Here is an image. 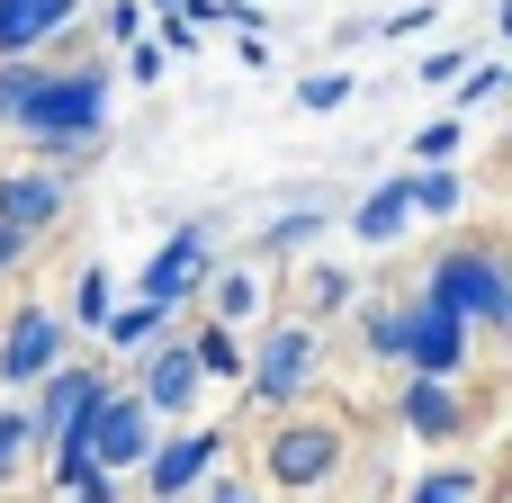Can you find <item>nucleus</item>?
Returning <instances> with one entry per match:
<instances>
[{
    "label": "nucleus",
    "instance_id": "nucleus-10",
    "mask_svg": "<svg viewBox=\"0 0 512 503\" xmlns=\"http://www.w3.org/2000/svg\"><path fill=\"white\" fill-rule=\"evenodd\" d=\"M396 423H405L432 459H450V450L477 432V396H468V387H441V378H405V387H396Z\"/></svg>",
    "mask_w": 512,
    "mask_h": 503
},
{
    "label": "nucleus",
    "instance_id": "nucleus-21",
    "mask_svg": "<svg viewBox=\"0 0 512 503\" xmlns=\"http://www.w3.org/2000/svg\"><path fill=\"white\" fill-rule=\"evenodd\" d=\"M198 315H216V324H234V333H243V324L261 315V279H252V270H216V279H207V297H198Z\"/></svg>",
    "mask_w": 512,
    "mask_h": 503
},
{
    "label": "nucleus",
    "instance_id": "nucleus-28",
    "mask_svg": "<svg viewBox=\"0 0 512 503\" xmlns=\"http://www.w3.org/2000/svg\"><path fill=\"white\" fill-rule=\"evenodd\" d=\"M351 90H360L351 72H306V81H297V108H306V117H333V108H351Z\"/></svg>",
    "mask_w": 512,
    "mask_h": 503
},
{
    "label": "nucleus",
    "instance_id": "nucleus-32",
    "mask_svg": "<svg viewBox=\"0 0 512 503\" xmlns=\"http://www.w3.org/2000/svg\"><path fill=\"white\" fill-rule=\"evenodd\" d=\"M198 503H270V495H261L252 477H234V468H216V477L198 486Z\"/></svg>",
    "mask_w": 512,
    "mask_h": 503
},
{
    "label": "nucleus",
    "instance_id": "nucleus-29",
    "mask_svg": "<svg viewBox=\"0 0 512 503\" xmlns=\"http://www.w3.org/2000/svg\"><path fill=\"white\" fill-rule=\"evenodd\" d=\"M504 90H512L504 63H468V81L450 90V108H459V117H477V108H486V99H504Z\"/></svg>",
    "mask_w": 512,
    "mask_h": 503
},
{
    "label": "nucleus",
    "instance_id": "nucleus-4",
    "mask_svg": "<svg viewBox=\"0 0 512 503\" xmlns=\"http://www.w3.org/2000/svg\"><path fill=\"white\" fill-rule=\"evenodd\" d=\"M225 261H216V216H180L162 243H153V261L135 270V306H162V315H198V297H207V279H216Z\"/></svg>",
    "mask_w": 512,
    "mask_h": 503
},
{
    "label": "nucleus",
    "instance_id": "nucleus-13",
    "mask_svg": "<svg viewBox=\"0 0 512 503\" xmlns=\"http://www.w3.org/2000/svg\"><path fill=\"white\" fill-rule=\"evenodd\" d=\"M72 216V180L54 171V162H27V171H0V225L18 234V243H45L54 225Z\"/></svg>",
    "mask_w": 512,
    "mask_h": 503
},
{
    "label": "nucleus",
    "instance_id": "nucleus-12",
    "mask_svg": "<svg viewBox=\"0 0 512 503\" xmlns=\"http://www.w3.org/2000/svg\"><path fill=\"white\" fill-rule=\"evenodd\" d=\"M126 387L144 396V414L162 423V432H180V414H198V396H207V378H198V360H189V342L171 333L153 360H135L126 369Z\"/></svg>",
    "mask_w": 512,
    "mask_h": 503
},
{
    "label": "nucleus",
    "instance_id": "nucleus-11",
    "mask_svg": "<svg viewBox=\"0 0 512 503\" xmlns=\"http://www.w3.org/2000/svg\"><path fill=\"white\" fill-rule=\"evenodd\" d=\"M153 450H162V423L144 414V396H135V387H117V396L90 414V459H99L108 477H144V468H153Z\"/></svg>",
    "mask_w": 512,
    "mask_h": 503
},
{
    "label": "nucleus",
    "instance_id": "nucleus-19",
    "mask_svg": "<svg viewBox=\"0 0 512 503\" xmlns=\"http://www.w3.org/2000/svg\"><path fill=\"white\" fill-rule=\"evenodd\" d=\"M360 360L405 369V297H360Z\"/></svg>",
    "mask_w": 512,
    "mask_h": 503
},
{
    "label": "nucleus",
    "instance_id": "nucleus-40",
    "mask_svg": "<svg viewBox=\"0 0 512 503\" xmlns=\"http://www.w3.org/2000/svg\"><path fill=\"white\" fill-rule=\"evenodd\" d=\"M504 360H512V342H504Z\"/></svg>",
    "mask_w": 512,
    "mask_h": 503
},
{
    "label": "nucleus",
    "instance_id": "nucleus-36",
    "mask_svg": "<svg viewBox=\"0 0 512 503\" xmlns=\"http://www.w3.org/2000/svg\"><path fill=\"white\" fill-rule=\"evenodd\" d=\"M423 27H432V9H423V0H414V9H396V18H378V36H423Z\"/></svg>",
    "mask_w": 512,
    "mask_h": 503
},
{
    "label": "nucleus",
    "instance_id": "nucleus-7",
    "mask_svg": "<svg viewBox=\"0 0 512 503\" xmlns=\"http://www.w3.org/2000/svg\"><path fill=\"white\" fill-rule=\"evenodd\" d=\"M81 360V333L63 324V306H9V324H0V387L9 396H36L54 369H72Z\"/></svg>",
    "mask_w": 512,
    "mask_h": 503
},
{
    "label": "nucleus",
    "instance_id": "nucleus-8",
    "mask_svg": "<svg viewBox=\"0 0 512 503\" xmlns=\"http://www.w3.org/2000/svg\"><path fill=\"white\" fill-rule=\"evenodd\" d=\"M477 369V333L432 306V297H405V378H441V387H468Z\"/></svg>",
    "mask_w": 512,
    "mask_h": 503
},
{
    "label": "nucleus",
    "instance_id": "nucleus-27",
    "mask_svg": "<svg viewBox=\"0 0 512 503\" xmlns=\"http://www.w3.org/2000/svg\"><path fill=\"white\" fill-rule=\"evenodd\" d=\"M342 306H360V279L351 270H306V324H324V315H342Z\"/></svg>",
    "mask_w": 512,
    "mask_h": 503
},
{
    "label": "nucleus",
    "instance_id": "nucleus-33",
    "mask_svg": "<svg viewBox=\"0 0 512 503\" xmlns=\"http://www.w3.org/2000/svg\"><path fill=\"white\" fill-rule=\"evenodd\" d=\"M153 45H162V54H198L207 36H198V27H189V18L171 9V18H153Z\"/></svg>",
    "mask_w": 512,
    "mask_h": 503
},
{
    "label": "nucleus",
    "instance_id": "nucleus-39",
    "mask_svg": "<svg viewBox=\"0 0 512 503\" xmlns=\"http://www.w3.org/2000/svg\"><path fill=\"white\" fill-rule=\"evenodd\" d=\"M495 36H504V45H512V0H504V9H495Z\"/></svg>",
    "mask_w": 512,
    "mask_h": 503
},
{
    "label": "nucleus",
    "instance_id": "nucleus-38",
    "mask_svg": "<svg viewBox=\"0 0 512 503\" xmlns=\"http://www.w3.org/2000/svg\"><path fill=\"white\" fill-rule=\"evenodd\" d=\"M18 261H27V243H18V234H9V225H0V279H9V270H18Z\"/></svg>",
    "mask_w": 512,
    "mask_h": 503
},
{
    "label": "nucleus",
    "instance_id": "nucleus-17",
    "mask_svg": "<svg viewBox=\"0 0 512 503\" xmlns=\"http://www.w3.org/2000/svg\"><path fill=\"white\" fill-rule=\"evenodd\" d=\"M171 333H180V315H162V306H135V297H126V306L99 324V360H126V369H135V360H153Z\"/></svg>",
    "mask_w": 512,
    "mask_h": 503
},
{
    "label": "nucleus",
    "instance_id": "nucleus-24",
    "mask_svg": "<svg viewBox=\"0 0 512 503\" xmlns=\"http://www.w3.org/2000/svg\"><path fill=\"white\" fill-rule=\"evenodd\" d=\"M324 225H333V207H315V198H306V207H279V216L261 225V252H306Z\"/></svg>",
    "mask_w": 512,
    "mask_h": 503
},
{
    "label": "nucleus",
    "instance_id": "nucleus-35",
    "mask_svg": "<svg viewBox=\"0 0 512 503\" xmlns=\"http://www.w3.org/2000/svg\"><path fill=\"white\" fill-rule=\"evenodd\" d=\"M162 72H171V54H162V45H153V36H144V45H135V54H126V81H144V90H153V81H162Z\"/></svg>",
    "mask_w": 512,
    "mask_h": 503
},
{
    "label": "nucleus",
    "instance_id": "nucleus-37",
    "mask_svg": "<svg viewBox=\"0 0 512 503\" xmlns=\"http://www.w3.org/2000/svg\"><path fill=\"white\" fill-rule=\"evenodd\" d=\"M234 63H243V72H270L279 54H270V36H234Z\"/></svg>",
    "mask_w": 512,
    "mask_h": 503
},
{
    "label": "nucleus",
    "instance_id": "nucleus-5",
    "mask_svg": "<svg viewBox=\"0 0 512 503\" xmlns=\"http://www.w3.org/2000/svg\"><path fill=\"white\" fill-rule=\"evenodd\" d=\"M324 378V333L306 324V315H279L261 342H252V378H243V396L279 423V414H297L306 405V387Z\"/></svg>",
    "mask_w": 512,
    "mask_h": 503
},
{
    "label": "nucleus",
    "instance_id": "nucleus-25",
    "mask_svg": "<svg viewBox=\"0 0 512 503\" xmlns=\"http://www.w3.org/2000/svg\"><path fill=\"white\" fill-rule=\"evenodd\" d=\"M45 72H54L45 54H27V63H0V135H9V126L27 117V99L45 90Z\"/></svg>",
    "mask_w": 512,
    "mask_h": 503
},
{
    "label": "nucleus",
    "instance_id": "nucleus-6",
    "mask_svg": "<svg viewBox=\"0 0 512 503\" xmlns=\"http://www.w3.org/2000/svg\"><path fill=\"white\" fill-rule=\"evenodd\" d=\"M117 387H126V378H117V360H72V369H54V378L27 396V459H45V468H54L63 432H72L81 414H99Z\"/></svg>",
    "mask_w": 512,
    "mask_h": 503
},
{
    "label": "nucleus",
    "instance_id": "nucleus-26",
    "mask_svg": "<svg viewBox=\"0 0 512 503\" xmlns=\"http://www.w3.org/2000/svg\"><path fill=\"white\" fill-rule=\"evenodd\" d=\"M90 27H99V45H117V54H135V45L153 36V27H144V0H99Z\"/></svg>",
    "mask_w": 512,
    "mask_h": 503
},
{
    "label": "nucleus",
    "instance_id": "nucleus-20",
    "mask_svg": "<svg viewBox=\"0 0 512 503\" xmlns=\"http://www.w3.org/2000/svg\"><path fill=\"white\" fill-rule=\"evenodd\" d=\"M396 503H486V477L468 468V459H432L423 477H405Z\"/></svg>",
    "mask_w": 512,
    "mask_h": 503
},
{
    "label": "nucleus",
    "instance_id": "nucleus-34",
    "mask_svg": "<svg viewBox=\"0 0 512 503\" xmlns=\"http://www.w3.org/2000/svg\"><path fill=\"white\" fill-rule=\"evenodd\" d=\"M63 503H126V477H108V468H90V477H81V486H72Z\"/></svg>",
    "mask_w": 512,
    "mask_h": 503
},
{
    "label": "nucleus",
    "instance_id": "nucleus-3",
    "mask_svg": "<svg viewBox=\"0 0 512 503\" xmlns=\"http://www.w3.org/2000/svg\"><path fill=\"white\" fill-rule=\"evenodd\" d=\"M342 468H351V432L333 414H279L261 432V486L279 495H324Z\"/></svg>",
    "mask_w": 512,
    "mask_h": 503
},
{
    "label": "nucleus",
    "instance_id": "nucleus-15",
    "mask_svg": "<svg viewBox=\"0 0 512 503\" xmlns=\"http://www.w3.org/2000/svg\"><path fill=\"white\" fill-rule=\"evenodd\" d=\"M369 252H387V243H405V225H414V171H396V180H369V198L342 216Z\"/></svg>",
    "mask_w": 512,
    "mask_h": 503
},
{
    "label": "nucleus",
    "instance_id": "nucleus-9",
    "mask_svg": "<svg viewBox=\"0 0 512 503\" xmlns=\"http://www.w3.org/2000/svg\"><path fill=\"white\" fill-rule=\"evenodd\" d=\"M216 468H234V459H225V432H216V423H180V432H162V450H153V468H144V495L153 503H198V486H207Z\"/></svg>",
    "mask_w": 512,
    "mask_h": 503
},
{
    "label": "nucleus",
    "instance_id": "nucleus-16",
    "mask_svg": "<svg viewBox=\"0 0 512 503\" xmlns=\"http://www.w3.org/2000/svg\"><path fill=\"white\" fill-rule=\"evenodd\" d=\"M180 342H189V360H198V378H207V387H243V378H252V342H243L234 324L189 315V324H180Z\"/></svg>",
    "mask_w": 512,
    "mask_h": 503
},
{
    "label": "nucleus",
    "instance_id": "nucleus-14",
    "mask_svg": "<svg viewBox=\"0 0 512 503\" xmlns=\"http://www.w3.org/2000/svg\"><path fill=\"white\" fill-rule=\"evenodd\" d=\"M81 9H90V0H0V63L45 54L63 27H81Z\"/></svg>",
    "mask_w": 512,
    "mask_h": 503
},
{
    "label": "nucleus",
    "instance_id": "nucleus-30",
    "mask_svg": "<svg viewBox=\"0 0 512 503\" xmlns=\"http://www.w3.org/2000/svg\"><path fill=\"white\" fill-rule=\"evenodd\" d=\"M27 468V405H0V486H18Z\"/></svg>",
    "mask_w": 512,
    "mask_h": 503
},
{
    "label": "nucleus",
    "instance_id": "nucleus-18",
    "mask_svg": "<svg viewBox=\"0 0 512 503\" xmlns=\"http://www.w3.org/2000/svg\"><path fill=\"white\" fill-rule=\"evenodd\" d=\"M108 315H117V270H108V261H81V270H72V297H63V324H72L81 342H99Z\"/></svg>",
    "mask_w": 512,
    "mask_h": 503
},
{
    "label": "nucleus",
    "instance_id": "nucleus-23",
    "mask_svg": "<svg viewBox=\"0 0 512 503\" xmlns=\"http://www.w3.org/2000/svg\"><path fill=\"white\" fill-rule=\"evenodd\" d=\"M468 207V171L450 162V171H414V216H432V225H450Z\"/></svg>",
    "mask_w": 512,
    "mask_h": 503
},
{
    "label": "nucleus",
    "instance_id": "nucleus-31",
    "mask_svg": "<svg viewBox=\"0 0 512 503\" xmlns=\"http://www.w3.org/2000/svg\"><path fill=\"white\" fill-rule=\"evenodd\" d=\"M414 81H423V90H459V81H468V45H441V54H423V63H414Z\"/></svg>",
    "mask_w": 512,
    "mask_h": 503
},
{
    "label": "nucleus",
    "instance_id": "nucleus-2",
    "mask_svg": "<svg viewBox=\"0 0 512 503\" xmlns=\"http://www.w3.org/2000/svg\"><path fill=\"white\" fill-rule=\"evenodd\" d=\"M414 297L450 306L477 342H486V333H495V342H512V252L495 243V234H459V243H441V252L423 261Z\"/></svg>",
    "mask_w": 512,
    "mask_h": 503
},
{
    "label": "nucleus",
    "instance_id": "nucleus-22",
    "mask_svg": "<svg viewBox=\"0 0 512 503\" xmlns=\"http://www.w3.org/2000/svg\"><path fill=\"white\" fill-rule=\"evenodd\" d=\"M459 144H468V117H459V108H441L432 126H414V171H450V162H459Z\"/></svg>",
    "mask_w": 512,
    "mask_h": 503
},
{
    "label": "nucleus",
    "instance_id": "nucleus-1",
    "mask_svg": "<svg viewBox=\"0 0 512 503\" xmlns=\"http://www.w3.org/2000/svg\"><path fill=\"white\" fill-rule=\"evenodd\" d=\"M108 99H117V54H81V63H54L45 90L27 99V117L9 126L36 162H63V153H90L108 144Z\"/></svg>",
    "mask_w": 512,
    "mask_h": 503
}]
</instances>
